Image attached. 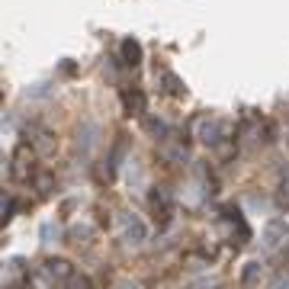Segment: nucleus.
Segmentation results:
<instances>
[{"label": "nucleus", "mask_w": 289, "mask_h": 289, "mask_svg": "<svg viewBox=\"0 0 289 289\" xmlns=\"http://www.w3.org/2000/svg\"><path fill=\"white\" fill-rule=\"evenodd\" d=\"M45 273H48V280H52V283L65 286V283L71 280V273H74V270H71L65 260H48V263H45Z\"/></svg>", "instance_id": "nucleus-1"}, {"label": "nucleus", "mask_w": 289, "mask_h": 289, "mask_svg": "<svg viewBox=\"0 0 289 289\" xmlns=\"http://www.w3.org/2000/svg\"><path fill=\"white\" fill-rule=\"evenodd\" d=\"M283 235H286V222H283V219H273V222L267 225V235H263V238H267V244H276Z\"/></svg>", "instance_id": "nucleus-2"}, {"label": "nucleus", "mask_w": 289, "mask_h": 289, "mask_svg": "<svg viewBox=\"0 0 289 289\" xmlns=\"http://www.w3.org/2000/svg\"><path fill=\"white\" fill-rule=\"evenodd\" d=\"M126 232H129V238H135V244H138V241H144V235H148V232H144V225L135 219V215L126 219Z\"/></svg>", "instance_id": "nucleus-3"}, {"label": "nucleus", "mask_w": 289, "mask_h": 289, "mask_svg": "<svg viewBox=\"0 0 289 289\" xmlns=\"http://www.w3.org/2000/svg\"><path fill=\"white\" fill-rule=\"evenodd\" d=\"M219 122H215V119H212V122H209V119H202V122H199V135H202V141H215V135H219Z\"/></svg>", "instance_id": "nucleus-4"}, {"label": "nucleus", "mask_w": 289, "mask_h": 289, "mask_svg": "<svg viewBox=\"0 0 289 289\" xmlns=\"http://www.w3.org/2000/svg\"><path fill=\"white\" fill-rule=\"evenodd\" d=\"M122 100H126V106H129V110H135V113H141V110H144V96H141L138 90H135V93H126Z\"/></svg>", "instance_id": "nucleus-5"}, {"label": "nucleus", "mask_w": 289, "mask_h": 289, "mask_svg": "<svg viewBox=\"0 0 289 289\" xmlns=\"http://www.w3.org/2000/svg\"><path fill=\"white\" fill-rule=\"evenodd\" d=\"M122 55L129 58V65H138V58H141V48H138V42H126V45H122Z\"/></svg>", "instance_id": "nucleus-6"}, {"label": "nucleus", "mask_w": 289, "mask_h": 289, "mask_svg": "<svg viewBox=\"0 0 289 289\" xmlns=\"http://www.w3.org/2000/svg\"><path fill=\"white\" fill-rule=\"evenodd\" d=\"M257 270H260L257 263H251V267H247V273H244V283H247V286H251V283L257 280Z\"/></svg>", "instance_id": "nucleus-7"}]
</instances>
